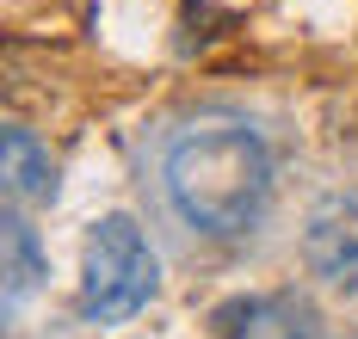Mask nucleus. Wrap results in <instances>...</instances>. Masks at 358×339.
Returning a JSON list of instances; mask_svg holds the SVG:
<instances>
[{"mask_svg": "<svg viewBox=\"0 0 358 339\" xmlns=\"http://www.w3.org/2000/svg\"><path fill=\"white\" fill-rule=\"evenodd\" d=\"M167 197L210 241H241L272 204V149L241 117H198L167 149Z\"/></svg>", "mask_w": 358, "mask_h": 339, "instance_id": "obj_1", "label": "nucleus"}, {"mask_svg": "<svg viewBox=\"0 0 358 339\" xmlns=\"http://www.w3.org/2000/svg\"><path fill=\"white\" fill-rule=\"evenodd\" d=\"M161 290V265L155 247L143 241V228L130 216H99L87 228V265H80V315L117 327L130 315H143Z\"/></svg>", "mask_w": 358, "mask_h": 339, "instance_id": "obj_2", "label": "nucleus"}, {"mask_svg": "<svg viewBox=\"0 0 358 339\" xmlns=\"http://www.w3.org/2000/svg\"><path fill=\"white\" fill-rule=\"evenodd\" d=\"M303 265L327 290L358 302V191L322 197L309 210V223H303Z\"/></svg>", "mask_w": 358, "mask_h": 339, "instance_id": "obj_3", "label": "nucleus"}, {"mask_svg": "<svg viewBox=\"0 0 358 339\" xmlns=\"http://www.w3.org/2000/svg\"><path fill=\"white\" fill-rule=\"evenodd\" d=\"M222 339H327L315 308L296 296H235L216 308Z\"/></svg>", "mask_w": 358, "mask_h": 339, "instance_id": "obj_4", "label": "nucleus"}, {"mask_svg": "<svg viewBox=\"0 0 358 339\" xmlns=\"http://www.w3.org/2000/svg\"><path fill=\"white\" fill-rule=\"evenodd\" d=\"M0 154H6V204H43L56 191V167L25 123H6L0 130Z\"/></svg>", "mask_w": 358, "mask_h": 339, "instance_id": "obj_5", "label": "nucleus"}, {"mask_svg": "<svg viewBox=\"0 0 358 339\" xmlns=\"http://www.w3.org/2000/svg\"><path fill=\"white\" fill-rule=\"evenodd\" d=\"M43 284V247L19 204H6V315H19V302Z\"/></svg>", "mask_w": 358, "mask_h": 339, "instance_id": "obj_6", "label": "nucleus"}]
</instances>
